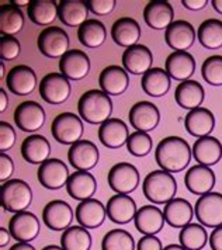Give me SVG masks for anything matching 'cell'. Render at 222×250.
<instances>
[{
  "mask_svg": "<svg viewBox=\"0 0 222 250\" xmlns=\"http://www.w3.org/2000/svg\"><path fill=\"white\" fill-rule=\"evenodd\" d=\"M196 30L186 20H176L166 28L165 41L169 48L176 51H187L196 41Z\"/></svg>",
  "mask_w": 222,
  "mask_h": 250,
  "instance_id": "17",
  "label": "cell"
},
{
  "mask_svg": "<svg viewBox=\"0 0 222 250\" xmlns=\"http://www.w3.org/2000/svg\"><path fill=\"white\" fill-rule=\"evenodd\" d=\"M101 90L109 96H121L130 86L127 70L118 65H110L101 70L99 76Z\"/></svg>",
  "mask_w": 222,
  "mask_h": 250,
  "instance_id": "23",
  "label": "cell"
},
{
  "mask_svg": "<svg viewBox=\"0 0 222 250\" xmlns=\"http://www.w3.org/2000/svg\"><path fill=\"white\" fill-rule=\"evenodd\" d=\"M24 27V16L14 4H1L0 7V33L3 37L19 34Z\"/></svg>",
  "mask_w": 222,
  "mask_h": 250,
  "instance_id": "39",
  "label": "cell"
},
{
  "mask_svg": "<svg viewBox=\"0 0 222 250\" xmlns=\"http://www.w3.org/2000/svg\"><path fill=\"white\" fill-rule=\"evenodd\" d=\"M78 38L80 44L86 48H99L107 38V30L104 27V24L99 20H88L86 23H83L78 30Z\"/></svg>",
  "mask_w": 222,
  "mask_h": 250,
  "instance_id": "37",
  "label": "cell"
},
{
  "mask_svg": "<svg viewBox=\"0 0 222 250\" xmlns=\"http://www.w3.org/2000/svg\"><path fill=\"white\" fill-rule=\"evenodd\" d=\"M99 149L90 142L80 139L79 142L73 144L67 150V160L76 170L89 171L99 163Z\"/></svg>",
  "mask_w": 222,
  "mask_h": 250,
  "instance_id": "12",
  "label": "cell"
},
{
  "mask_svg": "<svg viewBox=\"0 0 222 250\" xmlns=\"http://www.w3.org/2000/svg\"><path fill=\"white\" fill-rule=\"evenodd\" d=\"M11 4H14L16 7H22V6H25V4H28V3H31V1H28V0H20V1H10Z\"/></svg>",
  "mask_w": 222,
  "mask_h": 250,
  "instance_id": "58",
  "label": "cell"
},
{
  "mask_svg": "<svg viewBox=\"0 0 222 250\" xmlns=\"http://www.w3.org/2000/svg\"><path fill=\"white\" fill-rule=\"evenodd\" d=\"M194 215L199 224L207 228H218L222 225V194L208 193L199 197L194 205Z\"/></svg>",
  "mask_w": 222,
  "mask_h": 250,
  "instance_id": "6",
  "label": "cell"
},
{
  "mask_svg": "<svg viewBox=\"0 0 222 250\" xmlns=\"http://www.w3.org/2000/svg\"><path fill=\"white\" fill-rule=\"evenodd\" d=\"M9 103V99H7V93L6 90L0 89V113H4L6 108H7V104Z\"/></svg>",
  "mask_w": 222,
  "mask_h": 250,
  "instance_id": "54",
  "label": "cell"
},
{
  "mask_svg": "<svg viewBox=\"0 0 222 250\" xmlns=\"http://www.w3.org/2000/svg\"><path fill=\"white\" fill-rule=\"evenodd\" d=\"M180 245L186 250H201L208 242V233L201 224H189L181 228L178 235Z\"/></svg>",
  "mask_w": 222,
  "mask_h": 250,
  "instance_id": "41",
  "label": "cell"
},
{
  "mask_svg": "<svg viewBox=\"0 0 222 250\" xmlns=\"http://www.w3.org/2000/svg\"><path fill=\"white\" fill-rule=\"evenodd\" d=\"M9 250H35L34 246H31L30 243H22V242H17L16 245H13Z\"/></svg>",
  "mask_w": 222,
  "mask_h": 250,
  "instance_id": "55",
  "label": "cell"
},
{
  "mask_svg": "<svg viewBox=\"0 0 222 250\" xmlns=\"http://www.w3.org/2000/svg\"><path fill=\"white\" fill-rule=\"evenodd\" d=\"M193 156L199 165L204 166H214L222 158V144L220 139L211 137L199 138L193 145Z\"/></svg>",
  "mask_w": 222,
  "mask_h": 250,
  "instance_id": "30",
  "label": "cell"
},
{
  "mask_svg": "<svg viewBox=\"0 0 222 250\" xmlns=\"http://www.w3.org/2000/svg\"><path fill=\"white\" fill-rule=\"evenodd\" d=\"M199 42L207 49L222 48V21L218 19H208L202 21L197 31Z\"/></svg>",
  "mask_w": 222,
  "mask_h": 250,
  "instance_id": "40",
  "label": "cell"
},
{
  "mask_svg": "<svg viewBox=\"0 0 222 250\" xmlns=\"http://www.w3.org/2000/svg\"><path fill=\"white\" fill-rule=\"evenodd\" d=\"M86 4L93 14L106 16V14H110L114 10L117 1L115 0H88Z\"/></svg>",
  "mask_w": 222,
  "mask_h": 250,
  "instance_id": "48",
  "label": "cell"
},
{
  "mask_svg": "<svg viewBox=\"0 0 222 250\" xmlns=\"http://www.w3.org/2000/svg\"><path fill=\"white\" fill-rule=\"evenodd\" d=\"M13 171H14V163H13V159H11L9 155L1 153V155H0V182H7L11 177Z\"/></svg>",
  "mask_w": 222,
  "mask_h": 250,
  "instance_id": "49",
  "label": "cell"
},
{
  "mask_svg": "<svg viewBox=\"0 0 222 250\" xmlns=\"http://www.w3.org/2000/svg\"><path fill=\"white\" fill-rule=\"evenodd\" d=\"M133 222L138 232L142 235H156L165 225L163 211L156 205H144L136 211Z\"/></svg>",
  "mask_w": 222,
  "mask_h": 250,
  "instance_id": "27",
  "label": "cell"
},
{
  "mask_svg": "<svg viewBox=\"0 0 222 250\" xmlns=\"http://www.w3.org/2000/svg\"><path fill=\"white\" fill-rule=\"evenodd\" d=\"M16 144V131L9 123L1 121L0 123V152L6 153V150H9L14 146Z\"/></svg>",
  "mask_w": 222,
  "mask_h": 250,
  "instance_id": "47",
  "label": "cell"
},
{
  "mask_svg": "<svg viewBox=\"0 0 222 250\" xmlns=\"http://www.w3.org/2000/svg\"><path fill=\"white\" fill-rule=\"evenodd\" d=\"M61 246L64 250H90L91 235L80 225L67 228L61 236Z\"/></svg>",
  "mask_w": 222,
  "mask_h": 250,
  "instance_id": "42",
  "label": "cell"
},
{
  "mask_svg": "<svg viewBox=\"0 0 222 250\" xmlns=\"http://www.w3.org/2000/svg\"><path fill=\"white\" fill-rule=\"evenodd\" d=\"M37 44H38L40 52L44 57L51 58V59L62 58L69 51L67 49L69 37L64 28L52 25V27H46L40 33Z\"/></svg>",
  "mask_w": 222,
  "mask_h": 250,
  "instance_id": "7",
  "label": "cell"
},
{
  "mask_svg": "<svg viewBox=\"0 0 222 250\" xmlns=\"http://www.w3.org/2000/svg\"><path fill=\"white\" fill-rule=\"evenodd\" d=\"M75 216L80 227L86 229H97L104 224L107 211L101 201L96 198H89L86 201H82L76 207Z\"/></svg>",
  "mask_w": 222,
  "mask_h": 250,
  "instance_id": "22",
  "label": "cell"
},
{
  "mask_svg": "<svg viewBox=\"0 0 222 250\" xmlns=\"http://www.w3.org/2000/svg\"><path fill=\"white\" fill-rule=\"evenodd\" d=\"M59 70L69 80H82L90 72L89 55L80 49H69L59 59Z\"/></svg>",
  "mask_w": 222,
  "mask_h": 250,
  "instance_id": "15",
  "label": "cell"
},
{
  "mask_svg": "<svg viewBox=\"0 0 222 250\" xmlns=\"http://www.w3.org/2000/svg\"><path fill=\"white\" fill-rule=\"evenodd\" d=\"M181 3H183V6H184L186 9L193 10V12L201 10V9H204V7L208 4L207 0H183Z\"/></svg>",
  "mask_w": 222,
  "mask_h": 250,
  "instance_id": "52",
  "label": "cell"
},
{
  "mask_svg": "<svg viewBox=\"0 0 222 250\" xmlns=\"http://www.w3.org/2000/svg\"><path fill=\"white\" fill-rule=\"evenodd\" d=\"M128 117L131 126L141 132L154 131L160 121V113L155 104L151 102H138L133 104Z\"/></svg>",
  "mask_w": 222,
  "mask_h": 250,
  "instance_id": "16",
  "label": "cell"
},
{
  "mask_svg": "<svg viewBox=\"0 0 222 250\" xmlns=\"http://www.w3.org/2000/svg\"><path fill=\"white\" fill-rule=\"evenodd\" d=\"M9 230L11 238L16 239L22 243H30L34 239H37L40 233V221L35 214L30 211L17 212L11 216L9 222Z\"/></svg>",
  "mask_w": 222,
  "mask_h": 250,
  "instance_id": "10",
  "label": "cell"
},
{
  "mask_svg": "<svg viewBox=\"0 0 222 250\" xmlns=\"http://www.w3.org/2000/svg\"><path fill=\"white\" fill-rule=\"evenodd\" d=\"M107 182L114 193L131 194L139 184V171L131 163L121 162L111 167Z\"/></svg>",
  "mask_w": 222,
  "mask_h": 250,
  "instance_id": "8",
  "label": "cell"
},
{
  "mask_svg": "<svg viewBox=\"0 0 222 250\" xmlns=\"http://www.w3.org/2000/svg\"><path fill=\"white\" fill-rule=\"evenodd\" d=\"M43 221L51 230H67L73 221V209L64 200H52L44 207Z\"/></svg>",
  "mask_w": 222,
  "mask_h": 250,
  "instance_id": "14",
  "label": "cell"
},
{
  "mask_svg": "<svg viewBox=\"0 0 222 250\" xmlns=\"http://www.w3.org/2000/svg\"><path fill=\"white\" fill-rule=\"evenodd\" d=\"M170 76L165 69H149L141 80L142 90L151 97H162L170 89Z\"/></svg>",
  "mask_w": 222,
  "mask_h": 250,
  "instance_id": "36",
  "label": "cell"
},
{
  "mask_svg": "<svg viewBox=\"0 0 222 250\" xmlns=\"http://www.w3.org/2000/svg\"><path fill=\"white\" fill-rule=\"evenodd\" d=\"M40 96L45 103L59 105L70 96V83L62 73H48L40 83Z\"/></svg>",
  "mask_w": 222,
  "mask_h": 250,
  "instance_id": "9",
  "label": "cell"
},
{
  "mask_svg": "<svg viewBox=\"0 0 222 250\" xmlns=\"http://www.w3.org/2000/svg\"><path fill=\"white\" fill-rule=\"evenodd\" d=\"M136 250H163L160 239L155 235H144L136 243Z\"/></svg>",
  "mask_w": 222,
  "mask_h": 250,
  "instance_id": "50",
  "label": "cell"
},
{
  "mask_svg": "<svg viewBox=\"0 0 222 250\" xmlns=\"http://www.w3.org/2000/svg\"><path fill=\"white\" fill-rule=\"evenodd\" d=\"M184 126L191 137H208L215 128V117L208 108L199 107L187 113L184 118Z\"/></svg>",
  "mask_w": 222,
  "mask_h": 250,
  "instance_id": "24",
  "label": "cell"
},
{
  "mask_svg": "<svg viewBox=\"0 0 222 250\" xmlns=\"http://www.w3.org/2000/svg\"><path fill=\"white\" fill-rule=\"evenodd\" d=\"M43 250H64L62 246H56V245H49V246H45Z\"/></svg>",
  "mask_w": 222,
  "mask_h": 250,
  "instance_id": "60",
  "label": "cell"
},
{
  "mask_svg": "<svg viewBox=\"0 0 222 250\" xmlns=\"http://www.w3.org/2000/svg\"><path fill=\"white\" fill-rule=\"evenodd\" d=\"M14 123L24 132H35L45 123V110L37 102H22L14 110Z\"/></svg>",
  "mask_w": 222,
  "mask_h": 250,
  "instance_id": "11",
  "label": "cell"
},
{
  "mask_svg": "<svg viewBox=\"0 0 222 250\" xmlns=\"http://www.w3.org/2000/svg\"><path fill=\"white\" fill-rule=\"evenodd\" d=\"M127 149L133 156L144 158L146 155H149L152 150V138L149 137L146 132L135 131L128 137Z\"/></svg>",
  "mask_w": 222,
  "mask_h": 250,
  "instance_id": "45",
  "label": "cell"
},
{
  "mask_svg": "<svg viewBox=\"0 0 222 250\" xmlns=\"http://www.w3.org/2000/svg\"><path fill=\"white\" fill-rule=\"evenodd\" d=\"M193 150L189 142L180 137L163 138L155 150L156 163L162 170L169 173L183 171L189 166Z\"/></svg>",
  "mask_w": 222,
  "mask_h": 250,
  "instance_id": "1",
  "label": "cell"
},
{
  "mask_svg": "<svg viewBox=\"0 0 222 250\" xmlns=\"http://www.w3.org/2000/svg\"><path fill=\"white\" fill-rule=\"evenodd\" d=\"M51 145L48 139L43 135L34 134L27 137L22 144V159L31 165H43L49 159Z\"/></svg>",
  "mask_w": 222,
  "mask_h": 250,
  "instance_id": "34",
  "label": "cell"
},
{
  "mask_svg": "<svg viewBox=\"0 0 222 250\" xmlns=\"http://www.w3.org/2000/svg\"><path fill=\"white\" fill-rule=\"evenodd\" d=\"M204 89L196 80H184L180 82L175 91L176 103L184 110H194L199 108L204 102Z\"/></svg>",
  "mask_w": 222,
  "mask_h": 250,
  "instance_id": "35",
  "label": "cell"
},
{
  "mask_svg": "<svg viewBox=\"0 0 222 250\" xmlns=\"http://www.w3.org/2000/svg\"><path fill=\"white\" fill-rule=\"evenodd\" d=\"M145 198L152 204H167L178 193V183L172 173L165 170L151 171L142 183Z\"/></svg>",
  "mask_w": 222,
  "mask_h": 250,
  "instance_id": "3",
  "label": "cell"
},
{
  "mask_svg": "<svg viewBox=\"0 0 222 250\" xmlns=\"http://www.w3.org/2000/svg\"><path fill=\"white\" fill-rule=\"evenodd\" d=\"M175 12L166 0H152L144 9V20L154 30H165L173 23Z\"/></svg>",
  "mask_w": 222,
  "mask_h": 250,
  "instance_id": "25",
  "label": "cell"
},
{
  "mask_svg": "<svg viewBox=\"0 0 222 250\" xmlns=\"http://www.w3.org/2000/svg\"><path fill=\"white\" fill-rule=\"evenodd\" d=\"M196 70V59L187 51L172 52L166 59V72L172 79L178 82L190 80Z\"/></svg>",
  "mask_w": 222,
  "mask_h": 250,
  "instance_id": "31",
  "label": "cell"
},
{
  "mask_svg": "<svg viewBox=\"0 0 222 250\" xmlns=\"http://www.w3.org/2000/svg\"><path fill=\"white\" fill-rule=\"evenodd\" d=\"M154 57L148 46L136 44V45L127 48L122 54V66L127 72L133 75H142L152 69Z\"/></svg>",
  "mask_w": 222,
  "mask_h": 250,
  "instance_id": "21",
  "label": "cell"
},
{
  "mask_svg": "<svg viewBox=\"0 0 222 250\" xmlns=\"http://www.w3.org/2000/svg\"><path fill=\"white\" fill-rule=\"evenodd\" d=\"M128 137V126L120 118H110L99 128V139L106 148H121L127 144Z\"/></svg>",
  "mask_w": 222,
  "mask_h": 250,
  "instance_id": "28",
  "label": "cell"
},
{
  "mask_svg": "<svg viewBox=\"0 0 222 250\" xmlns=\"http://www.w3.org/2000/svg\"><path fill=\"white\" fill-rule=\"evenodd\" d=\"M211 6L217 12L222 14V0H211Z\"/></svg>",
  "mask_w": 222,
  "mask_h": 250,
  "instance_id": "56",
  "label": "cell"
},
{
  "mask_svg": "<svg viewBox=\"0 0 222 250\" xmlns=\"http://www.w3.org/2000/svg\"><path fill=\"white\" fill-rule=\"evenodd\" d=\"M89 7L85 0H62L58 4V19L67 27H80L88 21Z\"/></svg>",
  "mask_w": 222,
  "mask_h": 250,
  "instance_id": "33",
  "label": "cell"
},
{
  "mask_svg": "<svg viewBox=\"0 0 222 250\" xmlns=\"http://www.w3.org/2000/svg\"><path fill=\"white\" fill-rule=\"evenodd\" d=\"M78 111L82 120L89 124H104L110 120L112 102L110 96L103 90H88L82 94L78 102Z\"/></svg>",
  "mask_w": 222,
  "mask_h": 250,
  "instance_id": "2",
  "label": "cell"
},
{
  "mask_svg": "<svg viewBox=\"0 0 222 250\" xmlns=\"http://www.w3.org/2000/svg\"><path fill=\"white\" fill-rule=\"evenodd\" d=\"M38 182L48 190H59L67 186L69 180V170L67 166L59 159H48L38 169Z\"/></svg>",
  "mask_w": 222,
  "mask_h": 250,
  "instance_id": "13",
  "label": "cell"
},
{
  "mask_svg": "<svg viewBox=\"0 0 222 250\" xmlns=\"http://www.w3.org/2000/svg\"><path fill=\"white\" fill-rule=\"evenodd\" d=\"M11 238V233L10 230H7L6 228H0V246L1 248H4L7 243H9V240Z\"/></svg>",
  "mask_w": 222,
  "mask_h": 250,
  "instance_id": "53",
  "label": "cell"
},
{
  "mask_svg": "<svg viewBox=\"0 0 222 250\" xmlns=\"http://www.w3.org/2000/svg\"><path fill=\"white\" fill-rule=\"evenodd\" d=\"M184 184L191 194L204 195L211 193L215 186V173L211 167L204 165H196L190 167L184 176Z\"/></svg>",
  "mask_w": 222,
  "mask_h": 250,
  "instance_id": "20",
  "label": "cell"
},
{
  "mask_svg": "<svg viewBox=\"0 0 222 250\" xmlns=\"http://www.w3.org/2000/svg\"><path fill=\"white\" fill-rule=\"evenodd\" d=\"M111 38L117 45L131 48L136 45L141 38V27L131 17H121L111 27Z\"/></svg>",
  "mask_w": 222,
  "mask_h": 250,
  "instance_id": "29",
  "label": "cell"
},
{
  "mask_svg": "<svg viewBox=\"0 0 222 250\" xmlns=\"http://www.w3.org/2000/svg\"><path fill=\"white\" fill-rule=\"evenodd\" d=\"M165 222L172 228H184L191 224L194 208L186 198H173L163 208Z\"/></svg>",
  "mask_w": 222,
  "mask_h": 250,
  "instance_id": "32",
  "label": "cell"
},
{
  "mask_svg": "<svg viewBox=\"0 0 222 250\" xmlns=\"http://www.w3.org/2000/svg\"><path fill=\"white\" fill-rule=\"evenodd\" d=\"M97 190V182L90 171L78 170L69 176L67 183V194L78 201H86L91 198Z\"/></svg>",
  "mask_w": 222,
  "mask_h": 250,
  "instance_id": "26",
  "label": "cell"
},
{
  "mask_svg": "<svg viewBox=\"0 0 222 250\" xmlns=\"http://www.w3.org/2000/svg\"><path fill=\"white\" fill-rule=\"evenodd\" d=\"M0 79H1V82H6V68H4V65L1 63L0 65Z\"/></svg>",
  "mask_w": 222,
  "mask_h": 250,
  "instance_id": "59",
  "label": "cell"
},
{
  "mask_svg": "<svg viewBox=\"0 0 222 250\" xmlns=\"http://www.w3.org/2000/svg\"><path fill=\"white\" fill-rule=\"evenodd\" d=\"M85 126L79 115L73 113H61L51 125V134L62 145H73L80 141Z\"/></svg>",
  "mask_w": 222,
  "mask_h": 250,
  "instance_id": "5",
  "label": "cell"
},
{
  "mask_svg": "<svg viewBox=\"0 0 222 250\" xmlns=\"http://www.w3.org/2000/svg\"><path fill=\"white\" fill-rule=\"evenodd\" d=\"M201 75L211 86H222V57L212 55L208 57L201 66Z\"/></svg>",
  "mask_w": 222,
  "mask_h": 250,
  "instance_id": "44",
  "label": "cell"
},
{
  "mask_svg": "<svg viewBox=\"0 0 222 250\" xmlns=\"http://www.w3.org/2000/svg\"><path fill=\"white\" fill-rule=\"evenodd\" d=\"M107 216L111 222L125 225L130 224L136 215V204L128 194H115L112 195L106 205Z\"/></svg>",
  "mask_w": 222,
  "mask_h": 250,
  "instance_id": "18",
  "label": "cell"
},
{
  "mask_svg": "<svg viewBox=\"0 0 222 250\" xmlns=\"http://www.w3.org/2000/svg\"><path fill=\"white\" fill-rule=\"evenodd\" d=\"M208 240H210V246L212 250H222V225L214 228Z\"/></svg>",
  "mask_w": 222,
  "mask_h": 250,
  "instance_id": "51",
  "label": "cell"
},
{
  "mask_svg": "<svg viewBox=\"0 0 222 250\" xmlns=\"http://www.w3.org/2000/svg\"><path fill=\"white\" fill-rule=\"evenodd\" d=\"M101 250H135L133 235L124 229H112L101 240Z\"/></svg>",
  "mask_w": 222,
  "mask_h": 250,
  "instance_id": "43",
  "label": "cell"
},
{
  "mask_svg": "<svg viewBox=\"0 0 222 250\" xmlns=\"http://www.w3.org/2000/svg\"><path fill=\"white\" fill-rule=\"evenodd\" d=\"M163 250H186L181 245H167V246H165V249Z\"/></svg>",
  "mask_w": 222,
  "mask_h": 250,
  "instance_id": "57",
  "label": "cell"
},
{
  "mask_svg": "<svg viewBox=\"0 0 222 250\" xmlns=\"http://www.w3.org/2000/svg\"><path fill=\"white\" fill-rule=\"evenodd\" d=\"M22 54V44L16 37L0 38V58L3 61H14Z\"/></svg>",
  "mask_w": 222,
  "mask_h": 250,
  "instance_id": "46",
  "label": "cell"
},
{
  "mask_svg": "<svg viewBox=\"0 0 222 250\" xmlns=\"http://www.w3.org/2000/svg\"><path fill=\"white\" fill-rule=\"evenodd\" d=\"M27 14L37 25H49L58 17V4L54 0H33L27 7Z\"/></svg>",
  "mask_w": 222,
  "mask_h": 250,
  "instance_id": "38",
  "label": "cell"
},
{
  "mask_svg": "<svg viewBox=\"0 0 222 250\" xmlns=\"http://www.w3.org/2000/svg\"><path fill=\"white\" fill-rule=\"evenodd\" d=\"M6 84L7 89L16 96H28L37 86V75L33 68L27 65H17L9 70Z\"/></svg>",
  "mask_w": 222,
  "mask_h": 250,
  "instance_id": "19",
  "label": "cell"
},
{
  "mask_svg": "<svg viewBox=\"0 0 222 250\" xmlns=\"http://www.w3.org/2000/svg\"><path fill=\"white\" fill-rule=\"evenodd\" d=\"M33 201V190L28 183L20 179L7 180L0 188V204L9 212H22Z\"/></svg>",
  "mask_w": 222,
  "mask_h": 250,
  "instance_id": "4",
  "label": "cell"
}]
</instances>
